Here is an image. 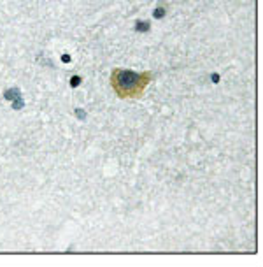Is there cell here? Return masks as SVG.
<instances>
[{"label":"cell","mask_w":263,"mask_h":267,"mask_svg":"<svg viewBox=\"0 0 263 267\" xmlns=\"http://www.w3.org/2000/svg\"><path fill=\"white\" fill-rule=\"evenodd\" d=\"M4 97H6V100H9V102H14V100H18V98H23L19 88H9V90H6V91H4Z\"/></svg>","instance_id":"2"},{"label":"cell","mask_w":263,"mask_h":267,"mask_svg":"<svg viewBox=\"0 0 263 267\" xmlns=\"http://www.w3.org/2000/svg\"><path fill=\"white\" fill-rule=\"evenodd\" d=\"M147 81H149V74H137L126 69H114L111 76V84L121 98L139 97L144 91Z\"/></svg>","instance_id":"1"},{"label":"cell","mask_w":263,"mask_h":267,"mask_svg":"<svg viewBox=\"0 0 263 267\" xmlns=\"http://www.w3.org/2000/svg\"><path fill=\"white\" fill-rule=\"evenodd\" d=\"M23 105H25V100H23V98H18V100H14V102H12V107H14L16 111H18V109H21Z\"/></svg>","instance_id":"3"},{"label":"cell","mask_w":263,"mask_h":267,"mask_svg":"<svg viewBox=\"0 0 263 267\" xmlns=\"http://www.w3.org/2000/svg\"><path fill=\"white\" fill-rule=\"evenodd\" d=\"M79 81H81V79H79V77H77V76H76V77H72V81H70V83H72V86H74V88H76V86H77V84H79Z\"/></svg>","instance_id":"4"},{"label":"cell","mask_w":263,"mask_h":267,"mask_svg":"<svg viewBox=\"0 0 263 267\" xmlns=\"http://www.w3.org/2000/svg\"><path fill=\"white\" fill-rule=\"evenodd\" d=\"M62 60H63V62H70V56H69V55H63Z\"/></svg>","instance_id":"5"}]
</instances>
